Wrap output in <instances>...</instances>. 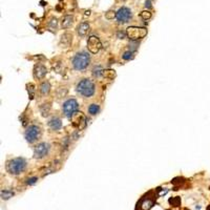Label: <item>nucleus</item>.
<instances>
[{
  "label": "nucleus",
  "mask_w": 210,
  "mask_h": 210,
  "mask_svg": "<svg viewBox=\"0 0 210 210\" xmlns=\"http://www.w3.org/2000/svg\"><path fill=\"white\" fill-rule=\"evenodd\" d=\"M159 191L160 188H157V189H151L148 192H146L138 201L137 205H136V210H150L159 198Z\"/></svg>",
  "instance_id": "1"
},
{
  "label": "nucleus",
  "mask_w": 210,
  "mask_h": 210,
  "mask_svg": "<svg viewBox=\"0 0 210 210\" xmlns=\"http://www.w3.org/2000/svg\"><path fill=\"white\" fill-rule=\"evenodd\" d=\"M76 90L79 95H81L84 98H90L94 96L96 92L95 83L90 79H82L81 81L78 82V84H77Z\"/></svg>",
  "instance_id": "2"
},
{
  "label": "nucleus",
  "mask_w": 210,
  "mask_h": 210,
  "mask_svg": "<svg viewBox=\"0 0 210 210\" xmlns=\"http://www.w3.org/2000/svg\"><path fill=\"white\" fill-rule=\"evenodd\" d=\"M90 63V57L86 52H79L72 59V65L76 70H84Z\"/></svg>",
  "instance_id": "3"
},
{
  "label": "nucleus",
  "mask_w": 210,
  "mask_h": 210,
  "mask_svg": "<svg viewBox=\"0 0 210 210\" xmlns=\"http://www.w3.org/2000/svg\"><path fill=\"white\" fill-rule=\"evenodd\" d=\"M26 169V161L23 158H15L6 163V171L13 176H18Z\"/></svg>",
  "instance_id": "4"
},
{
  "label": "nucleus",
  "mask_w": 210,
  "mask_h": 210,
  "mask_svg": "<svg viewBox=\"0 0 210 210\" xmlns=\"http://www.w3.org/2000/svg\"><path fill=\"white\" fill-rule=\"evenodd\" d=\"M126 35L130 39V41H138L147 35V30L145 28H139V26H129L126 30Z\"/></svg>",
  "instance_id": "5"
},
{
  "label": "nucleus",
  "mask_w": 210,
  "mask_h": 210,
  "mask_svg": "<svg viewBox=\"0 0 210 210\" xmlns=\"http://www.w3.org/2000/svg\"><path fill=\"white\" fill-rule=\"evenodd\" d=\"M78 108H79V104L77 102V100H75V99H68L62 105L63 114L68 119L73 118L76 112H78Z\"/></svg>",
  "instance_id": "6"
},
{
  "label": "nucleus",
  "mask_w": 210,
  "mask_h": 210,
  "mask_svg": "<svg viewBox=\"0 0 210 210\" xmlns=\"http://www.w3.org/2000/svg\"><path fill=\"white\" fill-rule=\"evenodd\" d=\"M41 134V129L38 125H31L28 126L25 130L24 137L28 143H34L35 141L38 140V138Z\"/></svg>",
  "instance_id": "7"
},
{
  "label": "nucleus",
  "mask_w": 210,
  "mask_h": 210,
  "mask_svg": "<svg viewBox=\"0 0 210 210\" xmlns=\"http://www.w3.org/2000/svg\"><path fill=\"white\" fill-rule=\"evenodd\" d=\"M50 150V145L46 142H41L34 148V158L41 160L48 154Z\"/></svg>",
  "instance_id": "8"
},
{
  "label": "nucleus",
  "mask_w": 210,
  "mask_h": 210,
  "mask_svg": "<svg viewBox=\"0 0 210 210\" xmlns=\"http://www.w3.org/2000/svg\"><path fill=\"white\" fill-rule=\"evenodd\" d=\"M132 13L130 11V8L123 6V8H119V11L117 12L116 18H117L118 22L120 23V24H124V23L128 22L129 19L132 18Z\"/></svg>",
  "instance_id": "9"
},
{
  "label": "nucleus",
  "mask_w": 210,
  "mask_h": 210,
  "mask_svg": "<svg viewBox=\"0 0 210 210\" xmlns=\"http://www.w3.org/2000/svg\"><path fill=\"white\" fill-rule=\"evenodd\" d=\"M102 48V43H101L100 39L96 36H90L87 40V48L92 54H97L99 53V50Z\"/></svg>",
  "instance_id": "10"
},
{
  "label": "nucleus",
  "mask_w": 210,
  "mask_h": 210,
  "mask_svg": "<svg viewBox=\"0 0 210 210\" xmlns=\"http://www.w3.org/2000/svg\"><path fill=\"white\" fill-rule=\"evenodd\" d=\"M74 119V125L79 127L80 129H83L86 126V119L83 116L82 112H76L75 116L73 117Z\"/></svg>",
  "instance_id": "11"
},
{
  "label": "nucleus",
  "mask_w": 210,
  "mask_h": 210,
  "mask_svg": "<svg viewBox=\"0 0 210 210\" xmlns=\"http://www.w3.org/2000/svg\"><path fill=\"white\" fill-rule=\"evenodd\" d=\"M48 74V68L42 64H36L34 67V77L36 79L44 78L45 75Z\"/></svg>",
  "instance_id": "12"
},
{
  "label": "nucleus",
  "mask_w": 210,
  "mask_h": 210,
  "mask_svg": "<svg viewBox=\"0 0 210 210\" xmlns=\"http://www.w3.org/2000/svg\"><path fill=\"white\" fill-rule=\"evenodd\" d=\"M48 127H50L52 130H59V129H61L62 127V122H61V119L58 117H53L48 121Z\"/></svg>",
  "instance_id": "13"
},
{
  "label": "nucleus",
  "mask_w": 210,
  "mask_h": 210,
  "mask_svg": "<svg viewBox=\"0 0 210 210\" xmlns=\"http://www.w3.org/2000/svg\"><path fill=\"white\" fill-rule=\"evenodd\" d=\"M90 26L88 22H81L77 26V33L80 37H85L90 32Z\"/></svg>",
  "instance_id": "14"
},
{
  "label": "nucleus",
  "mask_w": 210,
  "mask_h": 210,
  "mask_svg": "<svg viewBox=\"0 0 210 210\" xmlns=\"http://www.w3.org/2000/svg\"><path fill=\"white\" fill-rule=\"evenodd\" d=\"M73 41V35L70 33H65L61 36V39H60V43H61L64 48L70 46V44Z\"/></svg>",
  "instance_id": "15"
},
{
  "label": "nucleus",
  "mask_w": 210,
  "mask_h": 210,
  "mask_svg": "<svg viewBox=\"0 0 210 210\" xmlns=\"http://www.w3.org/2000/svg\"><path fill=\"white\" fill-rule=\"evenodd\" d=\"M74 22V18L73 16H70V15H67V16H64L63 17V19H62V28H70V26H72V24H73Z\"/></svg>",
  "instance_id": "16"
},
{
  "label": "nucleus",
  "mask_w": 210,
  "mask_h": 210,
  "mask_svg": "<svg viewBox=\"0 0 210 210\" xmlns=\"http://www.w3.org/2000/svg\"><path fill=\"white\" fill-rule=\"evenodd\" d=\"M50 92V85L48 82H43L40 85V92L42 95H48V92Z\"/></svg>",
  "instance_id": "17"
},
{
  "label": "nucleus",
  "mask_w": 210,
  "mask_h": 210,
  "mask_svg": "<svg viewBox=\"0 0 210 210\" xmlns=\"http://www.w3.org/2000/svg\"><path fill=\"white\" fill-rule=\"evenodd\" d=\"M99 110H100V106H99L98 104L96 103H92L90 104V106H88V114L92 116H95L97 115L99 112Z\"/></svg>",
  "instance_id": "18"
},
{
  "label": "nucleus",
  "mask_w": 210,
  "mask_h": 210,
  "mask_svg": "<svg viewBox=\"0 0 210 210\" xmlns=\"http://www.w3.org/2000/svg\"><path fill=\"white\" fill-rule=\"evenodd\" d=\"M102 76H103L104 78L106 79H114L116 77V73L115 70H103V73H102Z\"/></svg>",
  "instance_id": "19"
},
{
  "label": "nucleus",
  "mask_w": 210,
  "mask_h": 210,
  "mask_svg": "<svg viewBox=\"0 0 210 210\" xmlns=\"http://www.w3.org/2000/svg\"><path fill=\"white\" fill-rule=\"evenodd\" d=\"M103 70H102V67L100 66V65H98V66H95V68L92 70V75H94V77H100L101 75H102V73H103Z\"/></svg>",
  "instance_id": "20"
},
{
  "label": "nucleus",
  "mask_w": 210,
  "mask_h": 210,
  "mask_svg": "<svg viewBox=\"0 0 210 210\" xmlns=\"http://www.w3.org/2000/svg\"><path fill=\"white\" fill-rule=\"evenodd\" d=\"M14 194V192L12 190H8V189H6V190H2L1 191V196H2V199H10L12 196Z\"/></svg>",
  "instance_id": "21"
},
{
  "label": "nucleus",
  "mask_w": 210,
  "mask_h": 210,
  "mask_svg": "<svg viewBox=\"0 0 210 210\" xmlns=\"http://www.w3.org/2000/svg\"><path fill=\"white\" fill-rule=\"evenodd\" d=\"M140 16L143 20H149L151 18V13L149 11H143L140 14Z\"/></svg>",
  "instance_id": "22"
},
{
  "label": "nucleus",
  "mask_w": 210,
  "mask_h": 210,
  "mask_svg": "<svg viewBox=\"0 0 210 210\" xmlns=\"http://www.w3.org/2000/svg\"><path fill=\"white\" fill-rule=\"evenodd\" d=\"M122 58H123L124 60H130V59L134 58V52H132V50H128V52H126V53L123 54Z\"/></svg>",
  "instance_id": "23"
},
{
  "label": "nucleus",
  "mask_w": 210,
  "mask_h": 210,
  "mask_svg": "<svg viewBox=\"0 0 210 210\" xmlns=\"http://www.w3.org/2000/svg\"><path fill=\"white\" fill-rule=\"evenodd\" d=\"M116 16H117V14H115V12H112V11L107 12L106 14H105V18H106V19H108V20L114 19Z\"/></svg>",
  "instance_id": "24"
},
{
  "label": "nucleus",
  "mask_w": 210,
  "mask_h": 210,
  "mask_svg": "<svg viewBox=\"0 0 210 210\" xmlns=\"http://www.w3.org/2000/svg\"><path fill=\"white\" fill-rule=\"evenodd\" d=\"M38 181V178H36V176H32V178H28V181H26V184L28 185H34L35 183Z\"/></svg>",
  "instance_id": "25"
},
{
  "label": "nucleus",
  "mask_w": 210,
  "mask_h": 210,
  "mask_svg": "<svg viewBox=\"0 0 210 210\" xmlns=\"http://www.w3.org/2000/svg\"><path fill=\"white\" fill-rule=\"evenodd\" d=\"M34 90H35L34 85L33 84H30V85H28V95H30V99H34Z\"/></svg>",
  "instance_id": "26"
},
{
  "label": "nucleus",
  "mask_w": 210,
  "mask_h": 210,
  "mask_svg": "<svg viewBox=\"0 0 210 210\" xmlns=\"http://www.w3.org/2000/svg\"><path fill=\"white\" fill-rule=\"evenodd\" d=\"M169 203H170V204H172L174 206H179V204H180L179 196H176V198H174V199H170V200H169Z\"/></svg>",
  "instance_id": "27"
},
{
  "label": "nucleus",
  "mask_w": 210,
  "mask_h": 210,
  "mask_svg": "<svg viewBox=\"0 0 210 210\" xmlns=\"http://www.w3.org/2000/svg\"><path fill=\"white\" fill-rule=\"evenodd\" d=\"M50 25L52 26V28H56L57 26V19L56 18H52L50 19Z\"/></svg>",
  "instance_id": "28"
},
{
  "label": "nucleus",
  "mask_w": 210,
  "mask_h": 210,
  "mask_svg": "<svg viewBox=\"0 0 210 210\" xmlns=\"http://www.w3.org/2000/svg\"><path fill=\"white\" fill-rule=\"evenodd\" d=\"M145 8H151V2H150V0H146V2H145Z\"/></svg>",
  "instance_id": "29"
},
{
  "label": "nucleus",
  "mask_w": 210,
  "mask_h": 210,
  "mask_svg": "<svg viewBox=\"0 0 210 210\" xmlns=\"http://www.w3.org/2000/svg\"><path fill=\"white\" fill-rule=\"evenodd\" d=\"M124 36H125V34L122 33V32H118V37L120 38V39H123Z\"/></svg>",
  "instance_id": "30"
},
{
  "label": "nucleus",
  "mask_w": 210,
  "mask_h": 210,
  "mask_svg": "<svg viewBox=\"0 0 210 210\" xmlns=\"http://www.w3.org/2000/svg\"><path fill=\"white\" fill-rule=\"evenodd\" d=\"M84 15H85V16H90V11H86Z\"/></svg>",
  "instance_id": "31"
},
{
  "label": "nucleus",
  "mask_w": 210,
  "mask_h": 210,
  "mask_svg": "<svg viewBox=\"0 0 210 210\" xmlns=\"http://www.w3.org/2000/svg\"><path fill=\"white\" fill-rule=\"evenodd\" d=\"M207 210H210V206H208V208H207Z\"/></svg>",
  "instance_id": "32"
},
{
  "label": "nucleus",
  "mask_w": 210,
  "mask_h": 210,
  "mask_svg": "<svg viewBox=\"0 0 210 210\" xmlns=\"http://www.w3.org/2000/svg\"><path fill=\"white\" fill-rule=\"evenodd\" d=\"M121 1H126V0H121Z\"/></svg>",
  "instance_id": "33"
}]
</instances>
